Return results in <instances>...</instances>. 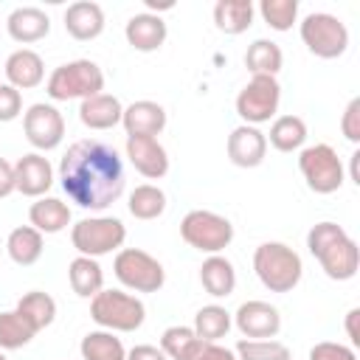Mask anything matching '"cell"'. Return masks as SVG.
Returning a JSON list of instances; mask_svg holds the SVG:
<instances>
[{"label": "cell", "instance_id": "obj_1", "mask_svg": "<svg viewBox=\"0 0 360 360\" xmlns=\"http://www.w3.org/2000/svg\"><path fill=\"white\" fill-rule=\"evenodd\" d=\"M59 180L68 200L84 211L110 208L127 183L118 152L98 138H82L68 146L59 163Z\"/></svg>", "mask_w": 360, "mask_h": 360}, {"label": "cell", "instance_id": "obj_2", "mask_svg": "<svg viewBox=\"0 0 360 360\" xmlns=\"http://www.w3.org/2000/svg\"><path fill=\"white\" fill-rule=\"evenodd\" d=\"M307 248L318 259L321 270L335 281H349L357 276L360 267V248L357 242L338 225V222H318L307 233Z\"/></svg>", "mask_w": 360, "mask_h": 360}, {"label": "cell", "instance_id": "obj_3", "mask_svg": "<svg viewBox=\"0 0 360 360\" xmlns=\"http://www.w3.org/2000/svg\"><path fill=\"white\" fill-rule=\"evenodd\" d=\"M253 270L270 292H290L304 276L301 256L284 242H262L253 253Z\"/></svg>", "mask_w": 360, "mask_h": 360}, {"label": "cell", "instance_id": "obj_4", "mask_svg": "<svg viewBox=\"0 0 360 360\" xmlns=\"http://www.w3.org/2000/svg\"><path fill=\"white\" fill-rule=\"evenodd\" d=\"M90 318L107 332H135L146 318V307L132 292L101 290L90 298Z\"/></svg>", "mask_w": 360, "mask_h": 360}, {"label": "cell", "instance_id": "obj_5", "mask_svg": "<svg viewBox=\"0 0 360 360\" xmlns=\"http://www.w3.org/2000/svg\"><path fill=\"white\" fill-rule=\"evenodd\" d=\"M45 90H48V96L53 101H70V98H82L84 101V98L98 96L104 90V73L90 59H73V62L59 65L48 76Z\"/></svg>", "mask_w": 360, "mask_h": 360}, {"label": "cell", "instance_id": "obj_6", "mask_svg": "<svg viewBox=\"0 0 360 360\" xmlns=\"http://www.w3.org/2000/svg\"><path fill=\"white\" fill-rule=\"evenodd\" d=\"M180 236L188 248L200 250V253H219L231 245L233 239V225L231 219H225L222 214H214V211H202V208H194L183 217L180 222Z\"/></svg>", "mask_w": 360, "mask_h": 360}, {"label": "cell", "instance_id": "obj_7", "mask_svg": "<svg viewBox=\"0 0 360 360\" xmlns=\"http://www.w3.org/2000/svg\"><path fill=\"white\" fill-rule=\"evenodd\" d=\"M124 239H127V228L118 217H84L70 228L73 248L79 250V256H90V259L118 250Z\"/></svg>", "mask_w": 360, "mask_h": 360}, {"label": "cell", "instance_id": "obj_8", "mask_svg": "<svg viewBox=\"0 0 360 360\" xmlns=\"http://www.w3.org/2000/svg\"><path fill=\"white\" fill-rule=\"evenodd\" d=\"M112 273L127 290L135 292H158L166 281L163 264L141 248H121L112 259Z\"/></svg>", "mask_w": 360, "mask_h": 360}, {"label": "cell", "instance_id": "obj_9", "mask_svg": "<svg viewBox=\"0 0 360 360\" xmlns=\"http://www.w3.org/2000/svg\"><path fill=\"white\" fill-rule=\"evenodd\" d=\"M301 39L318 59H338L349 48V28L326 11H312L301 20Z\"/></svg>", "mask_w": 360, "mask_h": 360}, {"label": "cell", "instance_id": "obj_10", "mask_svg": "<svg viewBox=\"0 0 360 360\" xmlns=\"http://www.w3.org/2000/svg\"><path fill=\"white\" fill-rule=\"evenodd\" d=\"M298 169L307 180L309 191H315V194H335L346 180L343 163L329 143H315V146L301 149Z\"/></svg>", "mask_w": 360, "mask_h": 360}, {"label": "cell", "instance_id": "obj_11", "mask_svg": "<svg viewBox=\"0 0 360 360\" xmlns=\"http://www.w3.org/2000/svg\"><path fill=\"white\" fill-rule=\"evenodd\" d=\"M281 101V87L276 76H253L236 96V112L245 124L256 127L276 115Z\"/></svg>", "mask_w": 360, "mask_h": 360}, {"label": "cell", "instance_id": "obj_12", "mask_svg": "<svg viewBox=\"0 0 360 360\" xmlns=\"http://www.w3.org/2000/svg\"><path fill=\"white\" fill-rule=\"evenodd\" d=\"M22 129L25 138L34 149L39 152H51L62 143L65 138V118L53 104H31L22 115Z\"/></svg>", "mask_w": 360, "mask_h": 360}, {"label": "cell", "instance_id": "obj_13", "mask_svg": "<svg viewBox=\"0 0 360 360\" xmlns=\"http://www.w3.org/2000/svg\"><path fill=\"white\" fill-rule=\"evenodd\" d=\"M233 321H236V329L250 340H270L281 329V315L267 301H245L236 309Z\"/></svg>", "mask_w": 360, "mask_h": 360}, {"label": "cell", "instance_id": "obj_14", "mask_svg": "<svg viewBox=\"0 0 360 360\" xmlns=\"http://www.w3.org/2000/svg\"><path fill=\"white\" fill-rule=\"evenodd\" d=\"M53 186V169L48 163L45 155L39 152H31V155H22L17 163H14V188L25 197H45V191Z\"/></svg>", "mask_w": 360, "mask_h": 360}, {"label": "cell", "instance_id": "obj_15", "mask_svg": "<svg viewBox=\"0 0 360 360\" xmlns=\"http://www.w3.org/2000/svg\"><path fill=\"white\" fill-rule=\"evenodd\" d=\"M267 155V135L250 124H239L228 135V158L239 169H256Z\"/></svg>", "mask_w": 360, "mask_h": 360}, {"label": "cell", "instance_id": "obj_16", "mask_svg": "<svg viewBox=\"0 0 360 360\" xmlns=\"http://www.w3.org/2000/svg\"><path fill=\"white\" fill-rule=\"evenodd\" d=\"M127 158L135 166V172H141L149 180H160L169 172V155L158 138L127 135Z\"/></svg>", "mask_w": 360, "mask_h": 360}, {"label": "cell", "instance_id": "obj_17", "mask_svg": "<svg viewBox=\"0 0 360 360\" xmlns=\"http://www.w3.org/2000/svg\"><path fill=\"white\" fill-rule=\"evenodd\" d=\"M6 28H8V37L20 45H31V42H39L48 37L51 31V17L37 8V6H20L8 14L6 20Z\"/></svg>", "mask_w": 360, "mask_h": 360}, {"label": "cell", "instance_id": "obj_18", "mask_svg": "<svg viewBox=\"0 0 360 360\" xmlns=\"http://www.w3.org/2000/svg\"><path fill=\"white\" fill-rule=\"evenodd\" d=\"M121 124L127 129V135H138V138H155L163 132L166 127V110L158 101H132L129 107H124Z\"/></svg>", "mask_w": 360, "mask_h": 360}, {"label": "cell", "instance_id": "obj_19", "mask_svg": "<svg viewBox=\"0 0 360 360\" xmlns=\"http://www.w3.org/2000/svg\"><path fill=\"white\" fill-rule=\"evenodd\" d=\"M65 31L79 39V42H90L104 31V11L98 3L93 0H76L68 6L65 11Z\"/></svg>", "mask_w": 360, "mask_h": 360}, {"label": "cell", "instance_id": "obj_20", "mask_svg": "<svg viewBox=\"0 0 360 360\" xmlns=\"http://www.w3.org/2000/svg\"><path fill=\"white\" fill-rule=\"evenodd\" d=\"M124 37L135 51L152 53L166 42V22L158 14H149V11L132 14L124 25Z\"/></svg>", "mask_w": 360, "mask_h": 360}, {"label": "cell", "instance_id": "obj_21", "mask_svg": "<svg viewBox=\"0 0 360 360\" xmlns=\"http://www.w3.org/2000/svg\"><path fill=\"white\" fill-rule=\"evenodd\" d=\"M6 79L17 90L39 87L42 79H45V62H42V56L37 51H31V48H20V51L8 53V59H6Z\"/></svg>", "mask_w": 360, "mask_h": 360}, {"label": "cell", "instance_id": "obj_22", "mask_svg": "<svg viewBox=\"0 0 360 360\" xmlns=\"http://www.w3.org/2000/svg\"><path fill=\"white\" fill-rule=\"evenodd\" d=\"M121 115H124V107L115 96L110 93H98V96H90L82 101L79 107V118L87 129H112L115 124H121Z\"/></svg>", "mask_w": 360, "mask_h": 360}, {"label": "cell", "instance_id": "obj_23", "mask_svg": "<svg viewBox=\"0 0 360 360\" xmlns=\"http://www.w3.org/2000/svg\"><path fill=\"white\" fill-rule=\"evenodd\" d=\"M28 219L39 233H59L70 225V205L56 197H39L37 202H31Z\"/></svg>", "mask_w": 360, "mask_h": 360}, {"label": "cell", "instance_id": "obj_24", "mask_svg": "<svg viewBox=\"0 0 360 360\" xmlns=\"http://www.w3.org/2000/svg\"><path fill=\"white\" fill-rule=\"evenodd\" d=\"M200 284L205 287L208 295H214V298H228V295L233 292V287H236V270H233V264H231L225 256L214 253V256H208V259L202 262V267H200Z\"/></svg>", "mask_w": 360, "mask_h": 360}, {"label": "cell", "instance_id": "obj_25", "mask_svg": "<svg viewBox=\"0 0 360 360\" xmlns=\"http://www.w3.org/2000/svg\"><path fill=\"white\" fill-rule=\"evenodd\" d=\"M42 248H45V239H42V233H39L37 228H31V225L14 228V231L8 233V239H6V250H8L11 262L20 264V267L37 264L39 256H42Z\"/></svg>", "mask_w": 360, "mask_h": 360}, {"label": "cell", "instance_id": "obj_26", "mask_svg": "<svg viewBox=\"0 0 360 360\" xmlns=\"http://www.w3.org/2000/svg\"><path fill=\"white\" fill-rule=\"evenodd\" d=\"M68 281H70V290L79 298H93L96 292L104 290V270H101V264L96 259L76 256L68 264Z\"/></svg>", "mask_w": 360, "mask_h": 360}, {"label": "cell", "instance_id": "obj_27", "mask_svg": "<svg viewBox=\"0 0 360 360\" xmlns=\"http://www.w3.org/2000/svg\"><path fill=\"white\" fill-rule=\"evenodd\" d=\"M253 14H256V8H253L250 0H219L214 6V22H217V28L222 34H231V37L248 31L253 25Z\"/></svg>", "mask_w": 360, "mask_h": 360}, {"label": "cell", "instance_id": "obj_28", "mask_svg": "<svg viewBox=\"0 0 360 360\" xmlns=\"http://www.w3.org/2000/svg\"><path fill=\"white\" fill-rule=\"evenodd\" d=\"M284 65V53L273 39H256L245 51V68L253 76H276Z\"/></svg>", "mask_w": 360, "mask_h": 360}, {"label": "cell", "instance_id": "obj_29", "mask_svg": "<svg viewBox=\"0 0 360 360\" xmlns=\"http://www.w3.org/2000/svg\"><path fill=\"white\" fill-rule=\"evenodd\" d=\"M79 352H82V360H127V349L121 338H115L107 329L87 332L79 343Z\"/></svg>", "mask_w": 360, "mask_h": 360}, {"label": "cell", "instance_id": "obj_30", "mask_svg": "<svg viewBox=\"0 0 360 360\" xmlns=\"http://www.w3.org/2000/svg\"><path fill=\"white\" fill-rule=\"evenodd\" d=\"M17 312L34 326V332H39V329H45V326L53 323V318H56V301L48 292H42V290H31V292H25L17 301Z\"/></svg>", "mask_w": 360, "mask_h": 360}, {"label": "cell", "instance_id": "obj_31", "mask_svg": "<svg viewBox=\"0 0 360 360\" xmlns=\"http://www.w3.org/2000/svg\"><path fill=\"white\" fill-rule=\"evenodd\" d=\"M307 141V124L298 115H278L270 124V146L278 152H295Z\"/></svg>", "mask_w": 360, "mask_h": 360}, {"label": "cell", "instance_id": "obj_32", "mask_svg": "<svg viewBox=\"0 0 360 360\" xmlns=\"http://www.w3.org/2000/svg\"><path fill=\"white\" fill-rule=\"evenodd\" d=\"M191 329H194V335H197L200 340L217 343V340L225 338L228 329H231V312H228L225 307H219V304H208V307L197 309Z\"/></svg>", "mask_w": 360, "mask_h": 360}, {"label": "cell", "instance_id": "obj_33", "mask_svg": "<svg viewBox=\"0 0 360 360\" xmlns=\"http://www.w3.org/2000/svg\"><path fill=\"white\" fill-rule=\"evenodd\" d=\"M127 208H129V214H132L135 219H143V222L158 219V217L166 211V194H163V188H158V186H152V183L135 186L132 194H129Z\"/></svg>", "mask_w": 360, "mask_h": 360}, {"label": "cell", "instance_id": "obj_34", "mask_svg": "<svg viewBox=\"0 0 360 360\" xmlns=\"http://www.w3.org/2000/svg\"><path fill=\"white\" fill-rule=\"evenodd\" d=\"M34 326L17 312V309H8V312H0V349L11 352V349H22L34 340Z\"/></svg>", "mask_w": 360, "mask_h": 360}, {"label": "cell", "instance_id": "obj_35", "mask_svg": "<svg viewBox=\"0 0 360 360\" xmlns=\"http://www.w3.org/2000/svg\"><path fill=\"white\" fill-rule=\"evenodd\" d=\"M236 360H292L290 349L281 343V340H250V338H242L233 349Z\"/></svg>", "mask_w": 360, "mask_h": 360}, {"label": "cell", "instance_id": "obj_36", "mask_svg": "<svg viewBox=\"0 0 360 360\" xmlns=\"http://www.w3.org/2000/svg\"><path fill=\"white\" fill-rule=\"evenodd\" d=\"M200 338L194 335L191 326H169L160 335V352L169 360H188V354L197 349Z\"/></svg>", "mask_w": 360, "mask_h": 360}, {"label": "cell", "instance_id": "obj_37", "mask_svg": "<svg viewBox=\"0 0 360 360\" xmlns=\"http://www.w3.org/2000/svg\"><path fill=\"white\" fill-rule=\"evenodd\" d=\"M259 14L273 31H290L298 20V0H262Z\"/></svg>", "mask_w": 360, "mask_h": 360}, {"label": "cell", "instance_id": "obj_38", "mask_svg": "<svg viewBox=\"0 0 360 360\" xmlns=\"http://www.w3.org/2000/svg\"><path fill=\"white\" fill-rule=\"evenodd\" d=\"M309 360H357L352 346L335 343V340H321L309 349Z\"/></svg>", "mask_w": 360, "mask_h": 360}, {"label": "cell", "instance_id": "obj_39", "mask_svg": "<svg viewBox=\"0 0 360 360\" xmlns=\"http://www.w3.org/2000/svg\"><path fill=\"white\" fill-rule=\"evenodd\" d=\"M340 132L346 141L352 143H360V96H354L346 110H343V118H340Z\"/></svg>", "mask_w": 360, "mask_h": 360}, {"label": "cell", "instance_id": "obj_40", "mask_svg": "<svg viewBox=\"0 0 360 360\" xmlns=\"http://www.w3.org/2000/svg\"><path fill=\"white\" fill-rule=\"evenodd\" d=\"M22 112V96L8 82L0 84V121H14Z\"/></svg>", "mask_w": 360, "mask_h": 360}, {"label": "cell", "instance_id": "obj_41", "mask_svg": "<svg viewBox=\"0 0 360 360\" xmlns=\"http://www.w3.org/2000/svg\"><path fill=\"white\" fill-rule=\"evenodd\" d=\"M188 360H236V354H233L231 349L219 346V343H205V340H200L197 349L188 354Z\"/></svg>", "mask_w": 360, "mask_h": 360}, {"label": "cell", "instance_id": "obj_42", "mask_svg": "<svg viewBox=\"0 0 360 360\" xmlns=\"http://www.w3.org/2000/svg\"><path fill=\"white\" fill-rule=\"evenodd\" d=\"M127 360H169L158 346H149V343H141V346H132L127 352Z\"/></svg>", "mask_w": 360, "mask_h": 360}, {"label": "cell", "instance_id": "obj_43", "mask_svg": "<svg viewBox=\"0 0 360 360\" xmlns=\"http://www.w3.org/2000/svg\"><path fill=\"white\" fill-rule=\"evenodd\" d=\"M11 191H17L14 188V166L6 158H0V200L8 197Z\"/></svg>", "mask_w": 360, "mask_h": 360}, {"label": "cell", "instance_id": "obj_44", "mask_svg": "<svg viewBox=\"0 0 360 360\" xmlns=\"http://www.w3.org/2000/svg\"><path fill=\"white\" fill-rule=\"evenodd\" d=\"M357 318H360V309H349L346 312V335L352 340V346H360V332H357Z\"/></svg>", "mask_w": 360, "mask_h": 360}, {"label": "cell", "instance_id": "obj_45", "mask_svg": "<svg viewBox=\"0 0 360 360\" xmlns=\"http://www.w3.org/2000/svg\"><path fill=\"white\" fill-rule=\"evenodd\" d=\"M357 163H360V149L352 152V180L360 186V169H357Z\"/></svg>", "mask_w": 360, "mask_h": 360}, {"label": "cell", "instance_id": "obj_46", "mask_svg": "<svg viewBox=\"0 0 360 360\" xmlns=\"http://www.w3.org/2000/svg\"><path fill=\"white\" fill-rule=\"evenodd\" d=\"M0 360H8V357H6V354H3V349H0Z\"/></svg>", "mask_w": 360, "mask_h": 360}]
</instances>
